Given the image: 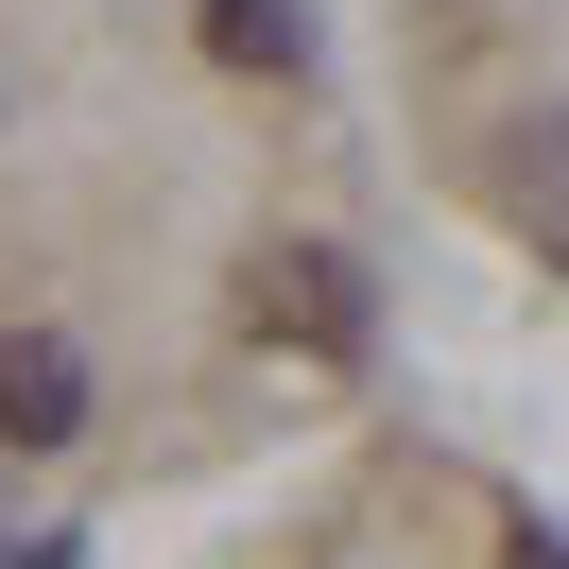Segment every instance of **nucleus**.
Here are the masks:
<instances>
[{
  "label": "nucleus",
  "instance_id": "2",
  "mask_svg": "<svg viewBox=\"0 0 569 569\" xmlns=\"http://www.w3.org/2000/svg\"><path fill=\"white\" fill-rule=\"evenodd\" d=\"M259 328H293V346L346 362V346H362V277H346L328 242H277V259H259Z\"/></svg>",
  "mask_w": 569,
  "mask_h": 569
},
{
  "label": "nucleus",
  "instance_id": "3",
  "mask_svg": "<svg viewBox=\"0 0 569 569\" xmlns=\"http://www.w3.org/2000/svg\"><path fill=\"white\" fill-rule=\"evenodd\" d=\"M208 52L224 70H293V0H208Z\"/></svg>",
  "mask_w": 569,
  "mask_h": 569
},
{
  "label": "nucleus",
  "instance_id": "4",
  "mask_svg": "<svg viewBox=\"0 0 569 569\" xmlns=\"http://www.w3.org/2000/svg\"><path fill=\"white\" fill-rule=\"evenodd\" d=\"M552 569H569V552H552Z\"/></svg>",
  "mask_w": 569,
  "mask_h": 569
},
{
  "label": "nucleus",
  "instance_id": "1",
  "mask_svg": "<svg viewBox=\"0 0 569 569\" xmlns=\"http://www.w3.org/2000/svg\"><path fill=\"white\" fill-rule=\"evenodd\" d=\"M87 431V346L70 328H0V449H70Z\"/></svg>",
  "mask_w": 569,
  "mask_h": 569
}]
</instances>
